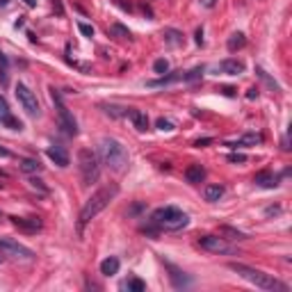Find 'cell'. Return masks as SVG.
Wrapping results in <instances>:
<instances>
[{
	"instance_id": "cell-8",
	"label": "cell",
	"mask_w": 292,
	"mask_h": 292,
	"mask_svg": "<svg viewBox=\"0 0 292 292\" xmlns=\"http://www.w3.org/2000/svg\"><path fill=\"white\" fill-rule=\"evenodd\" d=\"M16 98H18V103H21V108L25 110L30 117H39V114H41V108H39L37 96H34V94L30 92V87H25L23 82H18L16 85Z\"/></svg>"
},
{
	"instance_id": "cell-6",
	"label": "cell",
	"mask_w": 292,
	"mask_h": 292,
	"mask_svg": "<svg viewBox=\"0 0 292 292\" xmlns=\"http://www.w3.org/2000/svg\"><path fill=\"white\" fill-rule=\"evenodd\" d=\"M50 98H53L55 110H57V117H60V126L64 128V133H69V135H78L76 119H73V114H71L69 108L64 105V98H62V94L57 92L55 87H50Z\"/></svg>"
},
{
	"instance_id": "cell-41",
	"label": "cell",
	"mask_w": 292,
	"mask_h": 292,
	"mask_svg": "<svg viewBox=\"0 0 292 292\" xmlns=\"http://www.w3.org/2000/svg\"><path fill=\"white\" fill-rule=\"evenodd\" d=\"M196 43H203V32L201 30H196Z\"/></svg>"
},
{
	"instance_id": "cell-10",
	"label": "cell",
	"mask_w": 292,
	"mask_h": 292,
	"mask_svg": "<svg viewBox=\"0 0 292 292\" xmlns=\"http://www.w3.org/2000/svg\"><path fill=\"white\" fill-rule=\"evenodd\" d=\"M0 124L7 126L9 130H21L23 128L21 121L11 117V110H9V105H7L5 96H0Z\"/></svg>"
},
{
	"instance_id": "cell-3",
	"label": "cell",
	"mask_w": 292,
	"mask_h": 292,
	"mask_svg": "<svg viewBox=\"0 0 292 292\" xmlns=\"http://www.w3.org/2000/svg\"><path fill=\"white\" fill-rule=\"evenodd\" d=\"M228 270L235 272L238 276H242L244 281L254 283V286L260 288V290H281V292L288 290L286 283L276 281L274 276L265 274V272H260V270H254V267H247V265H242V263H231V265H228Z\"/></svg>"
},
{
	"instance_id": "cell-30",
	"label": "cell",
	"mask_w": 292,
	"mask_h": 292,
	"mask_svg": "<svg viewBox=\"0 0 292 292\" xmlns=\"http://www.w3.org/2000/svg\"><path fill=\"white\" fill-rule=\"evenodd\" d=\"M27 183H30V187H32V189H39L41 194H48V187L43 185V180H39V178H30Z\"/></svg>"
},
{
	"instance_id": "cell-20",
	"label": "cell",
	"mask_w": 292,
	"mask_h": 292,
	"mask_svg": "<svg viewBox=\"0 0 292 292\" xmlns=\"http://www.w3.org/2000/svg\"><path fill=\"white\" fill-rule=\"evenodd\" d=\"M117 272H119V258L110 256V258H105L103 263H101V274L103 276H114Z\"/></svg>"
},
{
	"instance_id": "cell-2",
	"label": "cell",
	"mask_w": 292,
	"mask_h": 292,
	"mask_svg": "<svg viewBox=\"0 0 292 292\" xmlns=\"http://www.w3.org/2000/svg\"><path fill=\"white\" fill-rule=\"evenodd\" d=\"M98 155L117 173H121L128 167V151H126V146L121 142L112 140V137H103V140L98 142Z\"/></svg>"
},
{
	"instance_id": "cell-19",
	"label": "cell",
	"mask_w": 292,
	"mask_h": 292,
	"mask_svg": "<svg viewBox=\"0 0 292 292\" xmlns=\"http://www.w3.org/2000/svg\"><path fill=\"white\" fill-rule=\"evenodd\" d=\"M176 80H185V73L183 71H178V73H171V76H162V78H157V80H148L146 85L148 87H164V85H171V82Z\"/></svg>"
},
{
	"instance_id": "cell-27",
	"label": "cell",
	"mask_w": 292,
	"mask_h": 292,
	"mask_svg": "<svg viewBox=\"0 0 292 292\" xmlns=\"http://www.w3.org/2000/svg\"><path fill=\"white\" fill-rule=\"evenodd\" d=\"M153 71H155V73H160V76H164V73L169 71V62L162 60V57H160V60H155V64H153Z\"/></svg>"
},
{
	"instance_id": "cell-18",
	"label": "cell",
	"mask_w": 292,
	"mask_h": 292,
	"mask_svg": "<svg viewBox=\"0 0 292 292\" xmlns=\"http://www.w3.org/2000/svg\"><path fill=\"white\" fill-rule=\"evenodd\" d=\"M254 183L260 185V187H276V185H279V178H276L272 171H260V173H256Z\"/></svg>"
},
{
	"instance_id": "cell-5",
	"label": "cell",
	"mask_w": 292,
	"mask_h": 292,
	"mask_svg": "<svg viewBox=\"0 0 292 292\" xmlns=\"http://www.w3.org/2000/svg\"><path fill=\"white\" fill-rule=\"evenodd\" d=\"M78 169H80L82 185H92L101 176V164H98V155L89 148H80L78 151Z\"/></svg>"
},
{
	"instance_id": "cell-38",
	"label": "cell",
	"mask_w": 292,
	"mask_h": 292,
	"mask_svg": "<svg viewBox=\"0 0 292 292\" xmlns=\"http://www.w3.org/2000/svg\"><path fill=\"white\" fill-rule=\"evenodd\" d=\"M219 92H222V94H226V96H233V94H235V89H233V87H222Z\"/></svg>"
},
{
	"instance_id": "cell-12",
	"label": "cell",
	"mask_w": 292,
	"mask_h": 292,
	"mask_svg": "<svg viewBox=\"0 0 292 292\" xmlns=\"http://www.w3.org/2000/svg\"><path fill=\"white\" fill-rule=\"evenodd\" d=\"M217 71L226 73V76H240V73H244V64L240 60H224V62H219Z\"/></svg>"
},
{
	"instance_id": "cell-16",
	"label": "cell",
	"mask_w": 292,
	"mask_h": 292,
	"mask_svg": "<svg viewBox=\"0 0 292 292\" xmlns=\"http://www.w3.org/2000/svg\"><path fill=\"white\" fill-rule=\"evenodd\" d=\"M203 178H206V169L201 167V164H189V167L185 169V180H187V183L196 185Z\"/></svg>"
},
{
	"instance_id": "cell-17",
	"label": "cell",
	"mask_w": 292,
	"mask_h": 292,
	"mask_svg": "<svg viewBox=\"0 0 292 292\" xmlns=\"http://www.w3.org/2000/svg\"><path fill=\"white\" fill-rule=\"evenodd\" d=\"M224 192H226L224 185H206V187H203V196H206L208 203H217V201L224 196Z\"/></svg>"
},
{
	"instance_id": "cell-42",
	"label": "cell",
	"mask_w": 292,
	"mask_h": 292,
	"mask_svg": "<svg viewBox=\"0 0 292 292\" xmlns=\"http://www.w3.org/2000/svg\"><path fill=\"white\" fill-rule=\"evenodd\" d=\"M27 7H37V0H23Z\"/></svg>"
},
{
	"instance_id": "cell-23",
	"label": "cell",
	"mask_w": 292,
	"mask_h": 292,
	"mask_svg": "<svg viewBox=\"0 0 292 292\" xmlns=\"http://www.w3.org/2000/svg\"><path fill=\"white\" fill-rule=\"evenodd\" d=\"M247 43V37H244L242 32H233L231 37H228V41H226V46H228V50L231 53H235V50H240Z\"/></svg>"
},
{
	"instance_id": "cell-1",
	"label": "cell",
	"mask_w": 292,
	"mask_h": 292,
	"mask_svg": "<svg viewBox=\"0 0 292 292\" xmlns=\"http://www.w3.org/2000/svg\"><path fill=\"white\" fill-rule=\"evenodd\" d=\"M117 194H119V187L112 183V185L101 187L98 192H94V194L87 199V203L82 206V210H80V217H78V233H80V235H82V231H85L87 224L92 222L98 212H103L105 208L110 206V201H112Z\"/></svg>"
},
{
	"instance_id": "cell-4",
	"label": "cell",
	"mask_w": 292,
	"mask_h": 292,
	"mask_svg": "<svg viewBox=\"0 0 292 292\" xmlns=\"http://www.w3.org/2000/svg\"><path fill=\"white\" fill-rule=\"evenodd\" d=\"M151 222L157 228H162V231H180V228H185L189 224V215L176 206H164L153 212Z\"/></svg>"
},
{
	"instance_id": "cell-32",
	"label": "cell",
	"mask_w": 292,
	"mask_h": 292,
	"mask_svg": "<svg viewBox=\"0 0 292 292\" xmlns=\"http://www.w3.org/2000/svg\"><path fill=\"white\" fill-rule=\"evenodd\" d=\"M228 162L244 164V162H247V155H244V153H231V155H228Z\"/></svg>"
},
{
	"instance_id": "cell-39",
	"label": "cell",
	"mask_w": 292,
	"mask_h": 292,
	"mask_svg": "<svg viewBox=\"0 0 292 292\" xmlns=\"http://www.w3.org/2000/svg\"><path fill=\"white\" fill-rule=\"evenodd\" d=\"M53 7L57 9V14H62V11H64V9H62V2H60V0H53Z\"/></svg>"
},
{
	"instance_id": "cell-37",
	"label": "cell",
	"mask_w": 292,
	"mask_h": 292,
	"mask_svg": "<svg viewBox=\"0 0 292 292\" xmlns=\"http://www.w3.org/2000/svg\"><path fill=\"white\" fill-rule=\"evenodd\" d=\"M114 2H117L121 9H128V11H130V2H126V0H114Z\"/></svg>"
},
{
	"instance_id": "cell-11",
	"label": "cell",
	"mask_w": 292,
	"mask_h": 292,
	"mask_svg": "<svg viewBox=\"0 0 292 292\" xmlns=\"http://www.w3.org/2000/svg\"><path fill=\"white\" fill-rule=\"evenodd\" d=\"M11 224L16 228H21V231L25 233H37L41 231V219L39 217H9Z\"/></svg>"
},
{
	"instance_id": "cell-36",
	"label": "cell",
	"mask_w": 292,
	"mask_h": 292,
	"mask_svg": "<svg viewBox=\"0 0 292 292\" xmlns=\"http://www.w3.org/2000/svg\"><path fill=\"white\" fill-rule=\"evenodd\" d=\"M247 98H249V101H254V98H258V89H256V87H251L249 92H247Z\"/></svg>"
},
{
	"instance_id": "cell-43",
	"label": "cell",
	"mask_w": 292,
	"mask_h": 292,
	"mask_svg": "<svg viewBox=\"0 0 292 292\" xmlns=\"http://www.w3.org/2000/svg\"><path fill=\"white\" fill-rule=\"evenodd\" d=\"M203 5H206V7H212V5H215V0H203Z\"/></svg>"
},
{
	"instance_id": "cell-9",
	"label": "cell",
	"mask_w": 292,
	"mask_h": 292,
	"mask_svg": "<svg viewBox=\"0 0 292 292\" xmlns=\"http://www.w3.org/2000/svg\"><path fill=\"white\" fill-rule=\"evenodd\" d=\"M199 244L201 249L210 251V254H235V249L219 235H203V238H199Z\"/></svg>"
},
{
	"instance_id": "cell-7",
	"label": "cell",
	"mask_w": 292,
	"mask_h": 292,
	"mask_svg": "<svg viewBox=\"0 0 292 292\" xmlns=\"http://www.w3.org/2000/svg\"><path fill=\"white\" fill-rule=\"evenodd\" d=\"M0 256L11 258V260H23V263H27V260L34 258V251L27 249L25 244L16 242V240H11V238H0Z\"/></svg>"
},
{
	"instance_id": "cell-40",
	"label": "cell",
	"mask_w": 292,
	"mask_h": 292,
	"mask_svg": "<svg viewBox=\"0 0 292 292\" xmlns=\"http://www.w3.org/2000/svg\"><path fill=\"white\" fill-rule=\"evenodd\" d=\"M9 155H11V153H9V151H7L5 146H0V157H9Z\"/></svg>"
},
{
	"instance_id": "cell-24",
	"label": "cell",
	"mask_w": 292,
	"mask_h": 292,
	"mask_svg": "<svg viewBox=\"0 0 292 292\" xmlns=\"http://www.w3.org/2000/svg\"><path fill=\"white\" fill-rule=\"evenodd\" d=\"M164 41L169 43V46H183V32H178V30H173V27H169V30H164Z\"/></svg>"
},
{
	"instance_id": "cell-31",
	"label": "cell",
	"mask_w": 292,
	"mask_h": 292,
	"mask_svg": "<svg viewBox=\"0 0 292 292\" xmlns=\"http://www.w3.org/2000/svg\"><path fill=\"white\" fill-rule=\"evenodd\" d=\"M222 233H226V235H231V240H244V238H247L244 233L235 231V228H231V226H224V228H222Z\"/></svg>"
},
{
	"instance_id": "cell-44",
	"label": "cell",
	"mask_w": 292,
	"mask_h": 292,
	"mask_svg": "<svg viewBox=\"0 0 292 292\" xmlns=\"http://www.w3.org/2000/svg\"><path fill=\"white\" fill-rule=\"evenodd\" d=\"M0 178H7V173H5V171H0Z\"/></svg>"
},
{
	"instance_id": "cell-14",
	"label": "cell",
	"mask_w": 292,
	"mask_h": 292,
	"mask_svg": "<svg viewBox=\"0 0 292 292\" xmlns=\"http://www.w3.org/2000/svg\"><path fill=\"white\" fill-rule=\"evenodd\" d=\"M128 117H130L133 126H135L140 133H146V130H148V117H146V112L135 110V108H128Z\"/></svg>"
},
{
	"instance_id": "cell-15",
	"label": "cell",
	"mask_w": 292,
	"mask_h": 292,
	"mask_svg": "<svg viewBox=\"0 0 292 292\" xmlns=\"http://www.w3.org/2000/svg\"><path fill=\"white\" fill-rule=\"evenodd\" d=\"M48 157L53 160L57 167H69V153L64 151V146H50L48 148Z\"/></svg>"
},
{
	"instance_id": "cell-34",
	"label": "cell",
	"mask_w": 292,
	"mask_h": 292,
	"mask_svg": "<svg viewBox=\"0 0 292 292\" xmlns=\"http://www.w3.org/2000/svg\"><path fill=\"white\" fill-rule=\"evenodd\" d=\"M258 76H260V78H263V80H265V82H267V85H272V87H274V89H276V82H274V80H272V78H267V73H265V71H263V69H258Z\"/></svg>"
},
{
	"instance_id": "cell-22",
	"label": "cell",
	"mask_w": 292,
	"mask_h": 292,
	"mask_svg": "<svg viewBox=\"0 0 292 292\" xmlns=\"http://www.w3.org/2000/svg\"><path fill=\"white\" fill-rule=\"evenodd\" d=\"M18 169H21L23 173H39V171H41V162H39V160H34V157H25V160H21Z\"/></svg>"
},
{
	"instance_id": "cell-26",
	"label": "cell",
	"mask_w": 292,
	"mask_h": 292,
	"mask_svg": "<svg viewBox=\"0 0 292 292\" xmlns=\"http://www.w3.org/2000/svg\"><path fill=\"white\" fill-rule=\"evenodd\" d=\"M110 34H112V37H117V39H130L128 27L119 25V23H117V25H112V27H110Z\"/></svg>"
},
{
	"instance_id": "cell-28",
	"label": "cell",
	"mask_w": 292,
	"mask_h": 292,
	"mask_svg": "<svg viewBox=\"0 0 292 292\" xmlns=\"http://www.w3.org/2000/svg\"><path fill=\"white\" fill-rule=\"evenodd\" d=\"M0 82L7 85V57L0 53Z\"/></svg>"
},
{
	"instance_id": "cell-29",
	"label": "cell",
	"mask_w": 292,
	"mask_h": 292,
	"mask_svg": "<svg viewBox=\"0 0 292 292\" xmlns=\"http://www.w3.org/2000/svg\"><path fill=\"white\" fill-rule=\"evenodd\" d=\"M155 126H157L160 130H162V133H171V130L176 128V126H173L171 121H169V119H162V117H160V119L155 121Z\"/></svg>"
},
{
	"instance_id": "cell-35",
	"label": "cell",
	"mask_w": 292,
	"mask_h": 292,
	"mask_svg": "<svg viewBox=\"0 0 292 292\" xmlns=\"http://www.w3.org/2000/svg\"><path fill=\"white\" fill-rule=\"evenodd\" d=\"M208 144H212L210 137H203V140H196V142H194L196 148H203V146H208Z\"/></svg>"
},
{
	"instance_id": "cell-33",
	"label": "cell",
	"mask_w": 292,
	"mask_h": 292,
	"mask_svg": "<svg viewBox=\"0 0 292 292\" xmlns=\"http://www.w3.org/2000/svg\"><path fill=\"white\" fill-rule=\"evenodd\" d=\"M78 30H80L85 37H94V27L89 23H78Z\"/></svg>"
},
{
	"instance_id": "cell-25",
	"label": "cell",
	"mask_w": 292,
	"mask_h": 292,
	"mask_svg": "<svg viewBox=\"0 0 292 292\" xmlns=\"http://www.w3.org/2000/svg\"><path fill=\"white\" fill-rule=\"evenodd\" d=\"M124 290H128V292H144L146 290V283L142 281V279H128V281L124 283Z\"/></svg>"
},
{
	"instance_id": "cell-21",
	"label": "cell",
	"mask_w": 292,
	"mask_h": 292,
	"mask_svg": "<svg viewBox=\"0 0 292 292\" xmlns=\"http://www.w3.org/2000/svg\"><path fill=\"white\" fill-rule=\"evenodd\" d=\"M260 142H263V135H258V133H247V135H242L240 140H235L231 146H258Z\"/></svg>"
},
{
	"instance_id": "cell-13",
	"label": "cell",
	"mask_w": 292,
	"mask_h": 292,
	"mask_svg": "<svg viewBox=\"0 0 292 292\" xmlns=\"http://www.w3.org/2000/svg\"><path fill=\"white\" fill-rule=\"evenodd\" d=\"M167 270L171 272V274H169V279H171V283H173V288H187V286H192V279H189V276H185V272H180L178 267H173V265H169L167 263Z\"/></svg>"
}]
</instances>
